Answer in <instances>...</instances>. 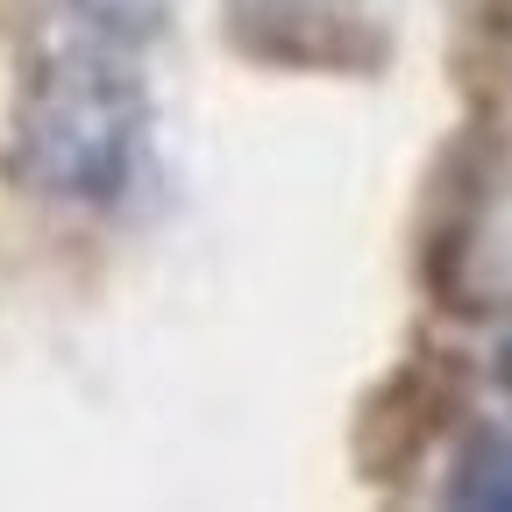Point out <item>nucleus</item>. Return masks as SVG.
<instances>
[{
	"label": "nucleus",
	"instance_id": "1",
	"mask_svg": "<svg viewBox=\"0 0 512 512\" xmlns=\"http://www.w3.org/2000/svg\"><path fill=\"white\" fill-rule=\"evenodd\" d=\"M150 0H64L22 107V157L57 200H114L143 150Z\"/></svg>",
	"mask_w": 512,
	"mask_h": 512
},
{
	"label": "nucleus",
	"instance_id": "2",
	"mask_svg": "<svg viewBox=\"0 0 512 512\" xmlns=\"http://www.w3.org/2000/svg\"><path fill=\"white\" fill-rule=\"evenodd\" d=\"M456 498H470V505H512V441H484L477 448V456L463 463Z\"/></svg>",
	"mask_w": 512,
	"mask_h": 512
}]
</instances>
